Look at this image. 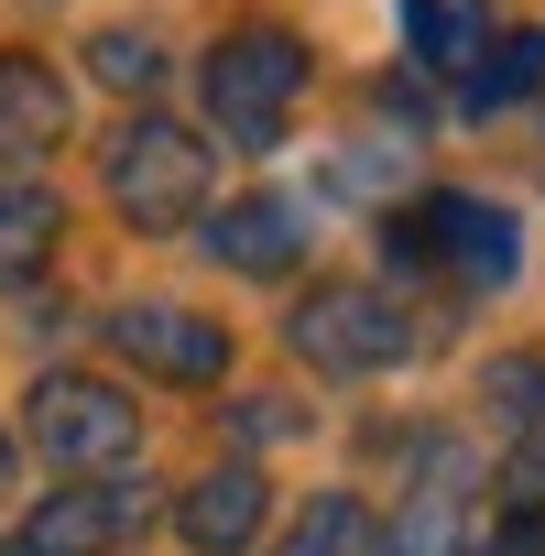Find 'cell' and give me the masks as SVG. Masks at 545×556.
Instances as JSON below:
<instances>
[{
	"mask_svg": "<svg viewBox=\"0 0 545 556\" xmlns=\"http://www.w3.org/2000/svg\"><path fill=\"white\" fill-rule=\"evenodd\" d=\"M110 207H121L131 229H186V218L207 207V142H197L186 121H164V110L121 121V131H110Z\"/></svg>",
	"mask_w": 545,
	"mask_h": 556,
	"instance_id": "1",
	"label": "cell"
},
{
	"mask_svg": "<svg viewBox=\"0 0 545 556\" xmlns=\"http://www.w3.org/2000/svg\"><path fill=\"white\" fill-rule=\"evenodd\" d=\"M207 121L229 131V142H272L284 131V110L306 99V45L295 34H272V23H240V34H218L207 45Z\"/></svg>",
	"mask_w": 545,
	"mask_h": 556,
	"instance_id": "2",
	"label": "cell"
},
{
	"mask_svg": "<svg viewBox=\"0 0 545 556\" xmlns=\"http://www.w3.org/2000/svg\"><path fill=\"white\" fill-rule=\"evenodd\" d=\"M393 262H436L447 285H512V262H523V240H512V207H491V197H415L404 218H393Z\"/></svg>",
	"mask_w": 545,
	"mask_h": 556,
	"instance_id": "3",
	"label": "cell"
},
{
	"mask_svg": "<svg viewBox=\"0 0 545 556\" xmlns=\"http://www.w3.org/2000/svg\"><path fill=\"white\" fill-rule=\"evenodd\" d=\"M23 426H34V447L55 458V469H121L131 447H142V415H131V393L121 382H88V371H45L34 382V404H23Z\"/></svg>",
	"mask_w": 545,
	"mask_h": 556,
	"instance_id": "4",
	"label": "cell"
},
{
	"mask_svg": "<svg viewBox=\"0 0 545 556\" xmlns=\"http://www.w3.org/2000/svg\"><path fill=\"white\" fill-rule=\"evenodd\" d=\"M284 339L317 361V371H393L404 350H415V328H404V306L393 295H371V285H317L295 317H284Z\"/></svg>",
	"mask_w": 545,
	"mask_h": 556,
	"instance_id": "5",
	"label": "cell"
},
{
	"mask_svg": "<svg viewBox=\"0 0 545 556\" xmlns=\"http://www.w3.org/2000/svg\"><path fill=\"white\" fill-rule=\"evenodd\" d=\"M110 350L142 361L153 382H218L229 371V328L218 317H186V306H110Z\"/></svg>",
	"mask_w": 545,
	"mask_h": 556,
	"instance_id": "6",
	"label": "cell"
},
{
	"mask_svg": "<svg viewBox=\"0 0 545 556\" xmlns=\"http://www.w3.org/2000/svg\"><path fill=\"white\" fill-rule=\"evenodd\" d=\"M142 513H153V502H142L131 480H88V491H55V502L23 523L12 556H110L121 534H142Z\"/></svg>",
	"mask_w": 545,
	"mask_h": 556,
	"instance_id": "7",
	"label": "cell"
},
{
	"mask_svg": "<svg viewBox=\"0 0 545 556\" xmlns=\"http://www.w3.org/2000/svg\"><path fill=\"white\" fill-rule=\"evenodd\" d=\"M262 513H272V491H262V469H251V458L207 469V480L175 502V523H186V545H197V556H240V545L262 534Z\"/></svg>",
	"mask_w": 545,
	"mask_h": 556,
	"instance_id": "8",
	"label": "cell"
},
{
	"mask_svg": "<svg viewBox=\"0 0 545 556\" xmlns=\"http://www.w3.org/2000/svg\"><path fill=\"white\" fill-rule=\"evenodd\" d=\"M207 251H218L229 273H295V262H306V207H295V197H240V207H218Z\"/></svg>",
	"mask_w": 545,
	"mask_h": 556,
	"instance_id": "9",
	"label": "cell"
},
{
	"mask_svg": "<svg viewBox=\"0 0 545 556\" xmlns=\"http://www.w3.org/2000/svg\"><path fill=\"white\" fill-rule=\"evenodd\" d=\"M55 142H66V77L45 55H0V153L34 164Z\"/></svg>",
	"mask_w": 545,
	"mask_h": 556,
	"instance_id": "10",
	"label": "cell"
},
{
	"mask_svg": "<svg viewBox=\"0 0 545 556\" xmlns=\"http://www.w3.org/2000/svg\"><path fill=\"white\" fill-rule=\"evenodd\" d=\"M404 45H415V66L469 77L491 55V12H480V0H404Z\"/></svg>",
	"mask_w": 545,
	"mask_h": 556,
	"instance_id": "11",
	"label": "cell"
},
{
	"mask_svg": "<svg viewBox=\"0 0 545 556\" xmlns=\"http://www.w3.org/2000/svg\"><path fill=\"white\" fill-rule=\"evenodd\" d=\"M272 556H382V523H371V502H360V491H317Z\"/></svg>",
	"mask_w": 545,
	"mask_h": 556,
	"instance_id": "12",
	"label": "cell"
},
{
	"mask_svg": "<svg viewBox=\"0 0 545 556\" xmlns=\"http://www.w3.org/2000/svg\"><path fill=\"white\" fill-rule=\"evenodd\" d=\"M55 229H66V207L45 186H0V285H23V273L55 251Z\"/></svg>",
	"mask_w": 545,
	"mask_h": 556,
	"instance_id": "13",
	"label": "cell"
},
{
	"mask_svg": "<svg viewBox=\"0 0 545 556\" xmlns=\"http://www.w3.org/2000/svg\"><path fill=\"white\" fill-rule=\"evenodd\" d=\"M458 88H469V110H512L523 88H545V34H502V45H491Z\"/></svg>",
	"mask_w": 545,
	"mask_h": 556,
	"instance_id": "14",
	"label": "cell"
},
{
	"mask_svg": "<svg viewBox=\"0 0 545 556\" xmlns=\"http://www.w3.org/2000/svg\"><path fill=\"white\" fill-rule=\"evenodd\" d=\"M88 66H99L110 88H153V77H164V55H153V34H99V45H88Z\"/></svg>",
	"mask_w": 545,
	"mask_h": 556,
	"instance_id": "15",
	"label": "cell"
},
{
	"mask_svg": "<svg viewBox=\"0 0 545 556\" xmlns=\"http://www.w3.org/2000/svg\"><path fill=\"white\" fill-rule=\"evenodd\" d=\"M480 556H545V502H512V513L480 534Z\"/></svg>",
	"mask_w": 545,
	"mask_h": 556,
	"instance_id": "16",
	"label": "cell"
},
{
	"mask_svg": "<svg viewBox=\"0 0 545 556\" xmlns=\"http://www.w3.org/2000/svg\"><path fill=\"white\" fill-rule=\"evenodd\" d=\"M0 491H12V437H0Z\"/></svg>",
	"mask_w": 545,
	"mask_h": 556,
	"instance_id": "17",
	"label": "cell"
},
{
	"mask_svg": "<svg viewBox=\"0 0 545 556\" xmlns=\"http://www.w3.org/2000/svg\"><path fill=\"white\" fill-rule=\"evenodd\" d=\"M0 556H12V545H0Z\"/></svg>",
	"mask_w": 545,
	"mask_h": 556,
	"instance_id": "18",
	"label": "cell"
}]
</instances>
